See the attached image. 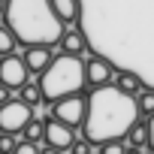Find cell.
I'll use <instances>...</instances> for the list:
<instances>
[{
  "instance_id": "484cf974",
  "label": "cell",
  "mask_w": 154,
  "mask_h": 154,
  "mask_svg": "<svg viewBox=\"0 0 154 154\" xmlns=\"http://www.w3.org/2000/svg\"><path fill=\"white\" fill-rule=\"evenodd\" d=\"M3 9H6V0H0V15H3Z\"/></svg>"
},
{
  "instance_id": "7402d4cb",
  "label": "cell",
  "mask_w": 154,
  "mask_h": 154,
  "mask_svg": "<svg viewBox=\"0 0 154 154\" xmlns=\"http://www.w3.org/2000/svg\"><path fill=\"white\" fill-rule=\"evenodd\" d=\"M145 133H148V151H154V115L145 121Z\"/></svg>"
},
{
  "instance_id": "4316f807",
  "label": "cell",
  "mask_w": 154,
  "mask_h": 154,
  "mask_svg": "<svg viewBox=\"0 0 154 154\" xmlns=\"http://www.w3.org/2000/svg\"><path fill=\"white\" fill-rule=\"evenodd\" d=\"M148 154H154V151H148Z\"/></svg>"
},
{
  "instance_id": "9c48e42d",
  "label": "cell",
  "mask_w": 154,
  "mask_h": 154,
  "mask_svg": "<svg viewBox=\"0 0 154 154\" xmlns=\"http://www.w3.org/2000/svg\"><path fill=\"white\" fill-rule=\"evenodd\" d=\"M51 57H54V54H51V48H42V45L24 48V54H21L27 75H42V72H45V66L51 63Z\"/></svg>"
},
{
  "instance_id": "ffe728a7",
  "label": "cell",
  "mask_w": 154,
  "mask_h": 154,
  "mask_svg": "<svg viewBox=\"0 0 154 154\" xmlns=\"http://www.w3.org/2000/svg\"><path fill=\"white\" fill-rule=\"evenodd\" d=\"M127 151V145L124 142H106V145H100V151L97 154H124Z\"/></svg>"
},
{
  "instance_id": "277c9868",
  "label": "cell",
  "mask_w": 154,
  "mask_h": 154,
  "mask_svg": "<svg viewBox=\"0 0 154 154\" xmlns=\"http://www.w3.org/2000/svg\"><path fill=\"white\" fill-rule=\"evenodd\" d=\"M33 118V109L21 100H9L0 106V133H21V127Z\"/></svg>"
},
{
  "instance_id": "3957f363",
  "label": "cell",
  "mask_w": 154,
  "mask_h": 154,
  "mask_svg": "<svg viewBox=\"0 0 154 154\" xmlns=\"http://www.w3.org/2000/svg\"><path fill=\"white\" fill-rule=\"evenodd\" d=\"M36 85H39L42 103H57L63 97L82 94V88H85V60L72 57V54H54Z\"/></svg>"
},
{
  "instance_id": "8fae6325",
  "label": "cell",
  "mask_w": 154,
  "mask_h": 154,
  "mask_svg": "<svg viewBox=\"0 0 154 154\" xmlns=\"http://www.w3.org/2000/svg\"><path fill=\"white\" fill-rule=\"evenodd\" d=\"M51 12L57 15L60 24H75L79 21V12H82V0H48Z\"/></svg>"
},
{
  "instance_id": "52a82bcc",
  "label": "cell",
  "mask_w": 154,
  "mask_h": 154,
  "mask_svg": "<svg viewBox=\"0 0 154 154\" xmlns=\"http://www.w3.org/2000/svg\"><path fill=\"white\" fill-rule=\"evenodd\" d=\"M42 142L48 145V148H54V151H69V145L75 142V130L72 127H66V124H60V121H54V118H45L42 121Z\"/></svg>"
},
{
  "instance_id": "5bb4252c",
  "label": "cell",
  "mask_w": 154,
  "mask_h": 154,
  "mask_svg": "<svg viewBox=\"0 0 154 154\" xmlns=\"http://www.w3.org/2000/svg\"><path fill=\"white\" fill-rule=\"evenodd\" d=\"M133 103H136V115H145V118L154 115V91H139Z\"/></svg>"
},
{
  "instance_id": "2e32d148",
  "label": "cell",
  "mask_w": 154,
  "mask_h": 154,
  "mask_svg": "<svg viewBox=\"0 0 154 154\" xmlns=\"http://www.w3.org/2000/svg\"><path fill=\"white\" fill-rule=\"evenodd\" d=\"M21 133H24V142H30V145H39L42 142V121H27L24 127H21Z\"/></svg>"
},
{
  "instance_id": "cb8c5ba5",
  "label": "cell",
  "mask_w": 154,
  "mask_h": 154,
  "mask_svg": "<svg viewBox=\"0 0 154 154\" xmlns=\"http://www.w3.org/2000/svg\"><path fill=\"white\" fill-rule=\"evenodd\" d=\"M36 154H60V151H54V148H48V145H42V148H36Z\"/></svg>"
},
{
  "instance_id": "d6986e66",
  "label": "cell",
  "mask_w": 154,
  "mask_h": 154,
  "mask_svg": "<svg viewBox=\"0 0 154 154\" xmlns=\"http://www.w3.org/2000/svg\"><path fill=\"white\" fill-rule=\"evenodd\" d=\"M69 154H94V145L85 142V139H75V142L69 145Z\"/></svg>"
},
{
  "instance_id": "d4e9b609",
  "label": "cell",
  "mask_w": 154,
  "mask_h": 154,
  "mask_svg": "<svg viewBox=\"0 0 154 154\" xmlns=\"http://www.w3.org/2000/svg\"><path fill=\"white\" fill-rule=\"evenodd\" d=\"M124 154H142V151H136V148H127V151H124Z\"/></svg>"
},
{
  "instance_id": "5b68a950",
  "label": "cell",
  "mask_w": 154,
  "mask_h": 154,
  "mask_svg": "<svg viewBox=\"0 0 154 154\" xmlns=\"http://www.w3.org/2000/svg\"><path fill=\"white\" fill-rule=\"evenodd\" d=\"M85 97L82 94H75V97H63V100H57V103H51V118L54 121H60V124H66V127H79L82 121H85Z\"/></svg>"
},
{
  "instance_id": "603a6c76",
  "label": "cell",
  "mask_w": 154,
  "mask_h": 154,
  "mask_svg": "<svg viewBox=\"0 0 154 154\" xmlns=\"http://www.w3.org/2000/svg\"><path fill=\"white\" fill-rule=\"evenodd\" d=\"M9 100H12V91L0 85V106H3V103H9Z\"/></svg>"
},
{
  "instance_id": "e0dca14e",
  "label": "cell",
  "mask_w": 154,
  "mask_h": 154,
  "mask_svg": "<svg viewBox=\"0 0 154 154\" xmlns=\"http://www.w3.org/2000/svg\"><path fill=\"white\" fill-rule=\"evenodd\" d=\"M15 36L6 30V27H0V57H3V54H15Z\"/></svg>"
},
{
  "instance_id": "8992f818",
  "label": "cell",
  "mask_w": 154,
  "mask_h": 154,
  "mask_svg": "<svg viewBox=\"0 0 154 154\" xmlns=\"http://www.w3.org/2000/svg\"><path fill=\"white\" fill-rule=\"evenodd\" d=\"M30 82V75L24 69V60L18 54H3L0 57V85L9 91H21V85Z\"/></svg>"
},
{
  "instance_id": "30bf717a",
  "label": "cell",
  "mask_w": 154,
  "mask_h": 154,
  "mask_svg": "<svg viewBox=\"0 0 154 154\" xmlns=\"http://www.w3.org/2000/svg\"><path fill=\"white\" fill-rule=\"evenodd\" d=\"M57 45H60V54H72V57H79V54L88 48V42H85V33H82L79 27H69V30H63V33H60V39H57Z\"/></svg>"
},
{
  "instance_id": "7a4b0ae2",
  "label": "cell",
  "mask_w": 154,
  "mask_h": 154,
  "mask_svg": "<svg viewBox=\"0 0 154 154\" xmlns=\"http://www.w3.org/2000/svg\"><path fill=\"white\" fill-rule=\"evenodd\" d=\"M3 27L24 48H33V45L51 48V45H57V39L63 33V24L51 12L48 0H6Z\"/></svg>"
},
{
  "instance_id": "6da1fadb",
  "label": "cell",
  "mask_w": 154,
  "mask_h": 154,
  "mask_svg": "<svg viewBox=\"0 0 154 154\" xmlns=\"http://www.w3.org/2000/svg\"><path fill=\"white\" fill-rule=\"evenodd\" d=\"M85 121H82V136L91 145H106V142H124L127 130L139 121L133 97H124L112 85L94 88L85 97Z\"/></svg>"
},
{
  "instance_id": "ac0fdd59",
  "label": "cell",
  "mask_w": 154,
  "mask_h": 154,
  "mask_svg": "<svg viewBox=\"0 0 154 154\" xmlns=\"http://www.w3.org/2000/svg\"><path fill=\"white\" fill-rule=\"evenodd\" d=\"M15 145H18L15 133H0V154H12Z\"/></svg>"
},
{
  "instance_id": "44dd1931",
  "label": "cell",
  "mask_w": 154,
  "mask_h": 154,
  "mask_svg": "<svg viewBox=\"0 0 154 154\" xmlns=\"http://www.w3.org/2000/svg\"><path fill=\"white\" fill-rule=\"evenodd\" d=\"M36 148H39V145H30V142H18L12 154H36Z\"/></svg>"
},
{
  "instance_id": "7c38bea8",
  "label": "cell",
  "mask_w": 154,
  "mask_h": 154,
  "mask_svg": "<svg viewBox=\"0 0 154 154\" xmlns=\"http://www.w3.org/2000/svg\"><path fill=\"white\" fill-rule=\"evenodd\" d=\"M112 88H115V91H121L124 97H136V94L142 91V82H139V75H136V72H118Z\"/></svg>"
},
{
  "instance_id": "4fadbf2b",
  "label": "cell",
  "mask_w": 154,
  "mask_h": 154,
  "mask_svg": "<svg viewBox=\"0 0 154 154\" xmlns=\"http://www.w3.org/2000/svg\"><path fill=\"white\" fill-rule=\"evenodd\" d=\"M124 145L127 148H136V151H142V148H148V133H145V124H133L130 130H127V136H124Z\"/></svg>"
},
{
  "instance_id": "9a60e30c",
  "label": "cell",
  "mask_w": 154,
  "mask_h": 154,
  "mask_svg": "<svg viewBox=\"0 0 154 154\" xmlns=\"http://www.w3.org/2000/svg\"><path fill=\"white\" fill-rule=\"evenodd\" d=\"M21 103H27L30 109H36L39 103H42V94H39V85L36 82H27V85H21V97H18Z\"/></svg>"
},
{
  "instance_id": "ba28073f",
  "label": "cell",
  "mask_w": 154,
  "mask_h": 154,
  "mask_svg": "<svg viewBox=\"0 0 154 154\" xmlns=\"http://www.w3.org/2000/svg\"><path fill=\"white\" fill-rule=\"evenodd\" d=\"M112 66L103 60V57H88L85 60V85L94 91V88H103V85H109L112 82Z\"/></svg>"
}]
</instances>
